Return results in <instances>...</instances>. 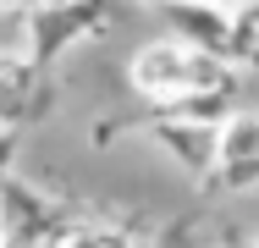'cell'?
I'll list each match as a JSON object with an SVG mask.
<instances>
[{
    "label": "cell",
    "instance_id": "cell-1",
    "mask_svg": "<svg viewBox=\"0 0 259 248\" xmlns=\"http://www.w3.org/2000/svg\"><path fill=\"white\" fill-rule=\"evenodd\" d=\"M232 66L221 61V55H204V50L182 45V39H149V45L133 50V61H127V83H133V94L144 99L149 110L160 105H171V99L182 94H209V89H226L232 94Z\"/></svg>",
    "mask_w": 259,
    "mask_h": 248
},
{
    "label": "cell",
    "instance_id": "cell-8",
    "mask_svg": "<svg viewBox=\"0 0 259 248\" xmlns=\"http://www.w3.org/2000/svg\"><path fill=\"white\" fill-rule=\"evenodd\" d=\"M209 6H237V0H209Z\"/></svg>",
    "mask_w": 259,
    "mask_h": 248
},
{
    "label": "cell",
    "instance_id": "cell-7",
    "mask_svg": "<svg viewBox=\"0 0 259 248\" xmlns=\"http://www.w3.org/2000/svg\"><path fill=\"white\" fill-rule=\"evenodd\" d=\"M33 6H66V0H0V11H33Z\"/></svg>",
    "mask_w": 259,
    "mask_h": 248
},
{
    "label": "cell",
    "instance_id": "cell-2",
    "mask_svg": "<svg viewBox=\"0 0 259 248\" xmlns=\"http://www.w3.org/2000/svg\"><path fill=\"white\" fill-rule=\"evenodd\" d=\"M209 177L226 193H254L259 188V116L254 110H226V121L215 127V166Z\"/></svg>",
    "mask_w": 259,
    "mask_h": 248
},
{
    "label": "cell",
    "instance_id": "cell-5",
    "mask_svg": "<svg viewBox=\"0 0 259 248\" xmlns=\"http://www.w3.org/2000/svg\"><path fill=\"white\" fill-rule=\"evenodd\" d=\"M165 17V33L182 39V45L204 50V55H221L226 50V6H209V0H171L160 6Z\"/></svg>",
    "mask_w": 259,
    "mask_h": 248
},
{
    "label": "cell",
    "instance_id": "cell-6",
    "mask_svg": "<svg viewBox=\"0 0 259 248\" xmlns=\"http://www.w3.org/2000/svg\"><path fill=\"white\" fill-rule=\"evenodd\" d=\"M221 61L232 72H259V0L226 6V50Z\"/></svg>",
    "mask_w": 259,
    "mask_h": 248
},
{
    "label": "cell",
    "instance_id": "cell-3",
    "mask_svg": "<svg viewBox=\"0 0 259 248\" xmlns=\"http://www.w3.org/2000/svg\"><path fill=\"white\" fill-rule=\"evenodd\" d=\"M100 0H66V6H33V11H22V28H28V55L33 61H55L61 45H72L77 33H89L94 28V11Z\"/></svg>",
    "mask_w": 259,
    "mask_h": 248
},
{
    "label": "cell",
    "instance_id": "cell-4",
    "mask_svg": "<svg viewBox=\"0 0 259 248\" xmlns=\"http://www.w3.org/2000/svg\"><path fill=\"white\" fill-rule=\"evenodd\" d=\"M149 138H155L188 177H209V166H215V121H193V116H149Z\"/></svg>",
    "mask_w": 259,
    "mask_h": 248
}]
</instances>
